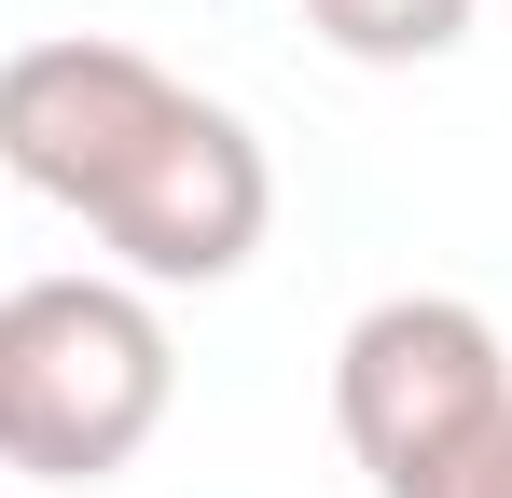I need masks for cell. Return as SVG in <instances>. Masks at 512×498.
Masks as SVG:
<instances>
[{"mask_svg":"<svg viewBox=\"0 0 512 498\" xmlns=\"http://www.w3.org/2000/svg\"><path fill=\"white\" fill-rule=\"evenodd\" d=\"M388 498H512V402L485 415L471 443H443L429 471H402V485H388Z\"/></svg>","mask_w":512,"mask_h":498,"instance_id":"cell-5","label":"cell"},{"mask_svg":"<svg viewBox=\"0 0 512 498\" xmlns=\"http://www.w3.org/2000/svg\"><path fill=\"white\" fill-rule=\"evenodd\" d=\"M180 402V346L139 277H14L0 291V471L111 485Z\"/></svg>","mask_w":512,"mask_h":498,"instance_id":"cell-2","label":"cell"},{"mask_svg":"<svg viewBox=\"0 0 512 498\" xmlns=\"http://www.w3.org/2000/svg\"><path fill=\"white\" fill-rule=\"evenodd\" d=\"M0 166L28 194H56L70 222H97L139 291H222L277 222L263 139L222 97H194L180 70H153L139 42H97V28L0 56Z\"/></svg>","mask_w":512,"mask_h":498,"instance_id":"cell-1","label":"cell"},{"mask_svg":"<svg viewBox=\"0 0 512 498\" xmlns=\"http://www.w3.org/2000/svg\"><path fill=\"white\" fill-rule=\"evenodd\" d=\"M499 402H512V346L457 291H388L333 346V429H346V457L374 471V498L402 471H429L443 443H471Z\"/></svg>","mask_w":512,"mask_h":498,"instance_id":"cell-3","label":"cell"},{"mask_svg":"<svg viewBox=\"0 0 512 498\" xmlns=\"http://www.w3.org/2000/svg\"><path fill=\"white\" fill-rule=\"evenodd\" d=\"M305 28L360 70H429V56L471 42V0H305Z\"/></svg>","mask_w":512,"mask_h":498,"instance_id":"cell-4","label":"cell"}]
</instances>
